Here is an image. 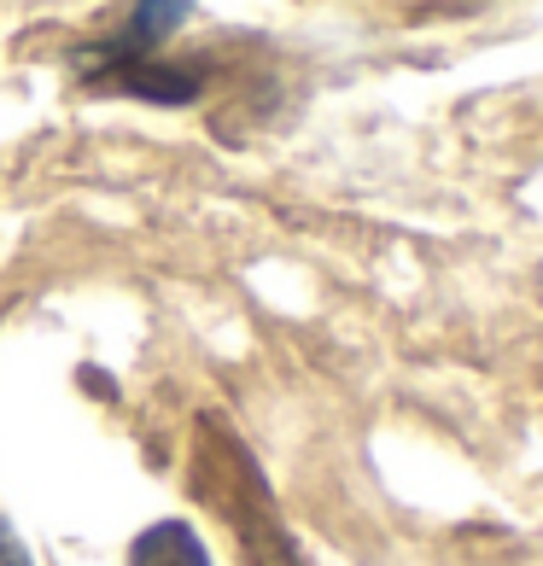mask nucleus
<instances>
[{"label":"nucleus","mask_w":543,"mask_h":566,"mask_svg":"<svg viewBox=\"0 0 543 566\" xmlns=\"http://www.w3.org/2000/svg\"><path fill=\"white\" fill-rule=\"evenodd\" d=\"M181 18H187V7H176V0H170V7H135L129 24H123L112 41H100V48H82L76 65L88 76H123V71L146 65V59L158 53V41L170 35Z\"/></svg>","instance_id":"nucleus-1"},{"label":"nucleus","mask_w":543,"mask_h":566,"mask_svg":"<svg viewBox=\"0 0 543 566\" xmlns=\"http://www.w3.org/2000/svg\"><path fill=\"white\" fill-rule=\"evenodd\" d=\"M129 566H211V555H205V543L194 537V526L164 520V526L140 532V543L129 549Z\"/></svg>","instance_id":"nucleus-2"},{"label":"nucleus","mask_w":543,"mask_h":566,"mask_svg":"<svg viewBox=\"0 0 543 566\" xmlns=\"http://www.w3.org/2000/svg\"><path fill=\"white\" fill-rule=\"evenodd\" d=\"M0 566H30V549H24V537H18L7 520H0Z\"/></svg>","instance_id":"nucleus-3"}]
</instances>
